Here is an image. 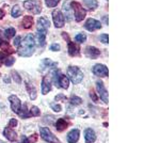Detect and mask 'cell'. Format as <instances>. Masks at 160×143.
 <instances>
[{"instance_id": "cell-1", "label": "cell", "mask_w": 160, "mask_h": 143, "mask_svg": "<svg viewBox=\"0 0 160 143\" xmlns=\"http://www.w3.org/2000/svg\"><path fill=\"white\" fill-rule=\"evenodd\" d=\"M35 50V38L33 34L26 35L18 46V54L22 57H30Z\"/></svg>"}, {"instance_id": "cell-2", "label": "cell", "mask_w": 160, "mask_h": 143, "mask_svg": "<svg viewBox=\"0 0 160 143\" xmlns=\"http://www.w3.org/2000/svg\"><path fill=\"white\" fill-rule=\"evenodd\" d=\"M68 79L73 82L74 84H78L83 79V73L78 66H68Z\"/></svg>"}, {"instance_id": "cell-3", "label": "cell", "mask_w": 160, "mask_h": 143, "mask_svg": "<svg viewBox=\"0 0 160 143\" xmlns=\"http://www.w3.org/2000/svg\"><path fill=\"white\" fill-rule=\"evenodd\" d=\"M53 81H55V84L57 87L62 88L64 90H68L69 87V79L65 75L61 74L59 71L53 72Z\"/></svg>"}, {"instance_id": "cell-4", "label": "cell", "mask_w": 160, "mask_h": 143, "mask_svg": "<svg viewBox=\"0 0 160 143\" xmlns=\"http://www.w3.org/2000/svg\"><path fill=\"white\" fill-rule=\"evenodd\" d=\"M71 7H72V10L74 11V16H75V19L76 22H82V20L86 18V15H87V11L82 8V6L80 3L76 1H73L71 2Z\"/></svg>"}, {"instance_id": "cell-5", "label": "cell", "mask_w": 160, "mask_h": 143, "mask_svg": "<svg viewBox=\"0 0 160 143\" xmlns=\"http://www.w3.org/2000/svg\"><path fill=\"white\" fill-rule=\"evenodd\" d=\"M40 134H41V138H42L44 141H46L48 143H58L59 142V140L57 139V137L49 130V128H47V127H41Z\"/></svg>"}, {"instance_id": "cell-6", "label": "cell", "mask_w": 160, "mask_h": 143, "mask_svg": "<svg viewBox=\"0 0 160 143\" xmlns=\"http://www.w3.org/2000/svg\"><path fill=\"white\" fill-rule=\"evenodd\" d=\"M24 7L26 10L30 11L33 14H40L41 11H42V7L37 0H27V1L24 2Z\"/></svg>"}, {"instance_id": "cell-7", "label": "cell", "mask_w": 160, "mask_h": 143, "mask_svg": "<svg viewBox=\"0 0 160 143\" xmlns=\"http://www.w3.org/2000/svg\"><path fill=\"white\" fill-rule=\"evenodd\" d=\"M52 19L56 28H62L65 25V18H64L63 13L60 10H56L52 12Z\"/></svg>"}, {"instance_id": "cell-8", "label": "cell", "mask_w": 160, "mask_h": 143, "mask_svg": "<svg viewBox=\"0 0 160 143\" xmlns=\"http://www.w3.org/2000/svg\"><path fill=\"white\" fill-rule=\"evenodd\" d=\"M92 72L94 75L98 77H107L109 75V71H108V67L102 65V64H96V65L93 66Z\"/></svg>"}, {"instance_id": "cell-9", "label": "cell", "mask_w": 160, "mask_h": 143, "mask_svg": "<svg viewBox=\"0 0 160 143\" xmlns=\"http://www.w3.org/2000/svg\"><path fill=\"white\" fill-rule=\"evenodd\" d=\"M84 27H86V29L88 31L93 32V31H95V30H99L100 28H102V24H100V22H98V20H96V19L88 18L86 24H84Z\"/></svg>"}, {"instance_id": "cell-10", "label": "cell", "mask_w": 160, "mask_h": 143, "mask_svg": "<svg viewBox=\"0 0 160 143\" xmlns=\"http://www.w3.org/2000/svg\"><path fill=\"white\" fill-rule=\"evenodd\" d=\"M96 90H97V92L99 93L100 97H102V100L105 101L106 104H108V101H109V100H108V97H109V96H108V91L106 90L102 80H98V81L96 82Z\"/></svg>"}, {"instance_id": "cell-11", "label": "cell", "mask_w": 160, "mask_h": 143, "mask_svg": "<svg viewBox=\"0 0 160 143\" xmlns=\"http://www.w3.org/2000/svg\"><path fill=\"white\" fill-rule=\"evenodd\" d=\"M9 101H10V104H11V108H12L13 112L18 114L20 111V108H22V101H20L19 98L17 97L16 95H11L9 97Z\"/></svg>"}, {"instance_id": "cell-12", "label": "cell", "mask_w": 160, "mask_h": 143, "mask_svg": "<svg viewBox=\"0 0 160 143\" xmlns=\"http://www.w3.org/2000/svg\"><path fill=\"white\" fill-rule=\"evenodd\" d=\"M84 54L90 59H97L100 56L99 49H97L96 47H93V46H88L86 50H84Z\"/></svg>"}, {"instance_id": "cell-13", "label": "cell", "mask_w": 160, "mask_h": 143, "mask_svg": "<svg viewBox=\"0 0 160 143\" xmlns=\"http://www.w3.org/2000/svg\"><path fill=\"white\" fill-rule=\"evenodd\" d=\"M3 135H4V137L11 142H15L17 140V134L13 130L12 127H6L3 130Z\"/></svg>"}, {"instance_id": "cell-14", "label": "cell", "mask_w": 160, "mask_h": 143, "mask_svg": "<svg viewBox=\"0 0 160 143\" xmlns=\"http://www.w3.org/2000/svg\"><path fill=\"white\" fill-rule=\"evenodd\" d=\"M51 80L48 77H44L42 80V94L46 95L51 91Z\"/></svg>"}, {"instance_id": "cell-15", "label": "cell", "mask_w": 160, "mask_h": 143, "mask_svg": "<svg viewBox=\"0 0 160 143\" xmlns=\"http://www.w3.org/2000/svg\"><path fill=\"white\" fill-rule=\"evenodd\" d=\"M84 138H86V143H94L96 141V134L92 128H87L84 131Z\"/></svg>"}, {"instance_id": "cell-16", "label": "cell", "mask_w": 160, "mask_h": 143, "mask_svg": "<svg viewBox=\"0 0 160 143\" xmlns=\"http://www.w3.org/2000/svg\"><path fill=\"white\" fill-rule=\"evenodd\" d=\"M80 138V131L78 129H73L68 134V143H76Z\"/></svg>"}, {"instance_id": "cell-17", "label": "cell", "mask_w": 160, "mask_h": 143, "mask_svg": "<svg viewBox=\"0 0 160 143\" xmlns=\"http://www.w3.org/2000/svg\"><path fill=\"white\" fill-rule=\"evenodd\" d=\"M80 54V46L76 43L68 42V54L71 57H76Z\"/></svg>"}, {"instance_id": "cell-18", "label": "cell", "mask_w": 160, "mask_h": 143, "mask_svg": "<svg viewBox=\"0 0 160 143\" xmlns=\"http://www.w3.org/2000/svg\"><path fill=\"white\" fill-rule=\"evenodd\" d=\"M63 11L65 12L66 19L71 22L73 18V14H72V7H71V0H66L65 3L63 4Z\"/></svg>"}, {"instance_id": "cell-19", "label": "cell", "mask_w": 160, "mask_h": 143, "mask_svg": "<svg viewBox=\"0 0 160 143\" xmlns=\"http://www.w3.org/2000/svg\"><path fill=\"white\" fill-rule=\"evenodd\" d=\"M46 32L47 30H42V29H38V33H37V40L38 44H40L41 47H43L45 45V42H46Z\"/></svg>"}, {"instance_id": "cell-20", "label": "cell", "mask_w": 160, "mask_h": 143, "mask_svg": "<svg viewBox=\"0 0 160 143\" xmlns=\"http://www.w3.org/2000/svg\"><path fill=\"white\" fill-rule=\"evenodd\" d=\"M26 87H27V91L28 93H29L30 95V98L32 100H34L35 98L38 97V92H37V89H35V87L33 85L31 82L27 81V84H26Z\"/></svg>"}, {"instance_id": "cell-21", "label": "cell", "mask_w": 160, "mask_h": 143, "mask_svg": "<svg viewBox=\"0 0 160 143\" xmlns=\"http://www.w3.org/2000/svg\"><path fill=\"white\" fill-rule=\"evenodd\" d=\"M49 27H50V23L46 17H41L40 19L38 20V29L47 30Z\"/></svg>"}, {"instance_id": "cell-22", "label": "cell", "mask_w": 160, "mask_h": 143, "mask_svg": "<svg viewBox=\"0 0 160 143\" xmlns=\"http://www.w3.org/2000/svg\"><path fill=\"white\" fill-rule=\"evenodd\" d=\"M68 124L69 123H68V121H65L64 119H59L58 121H57V123H56L57 130H59V131L65 130V129L68 127Z\"/></svg>"}, {"instance_id": "cell-23", "label": "cell", "mask_w": 160, "mask_h": 143, "mask_svg": "<svg viewBox=\"0 0 160 143\" xmlns=\"http://www.w3.org/2000/svg\"><path fill=\"white\" fill-rule=\"evenodd\" d=\"M83 3L87 9L90 10V11H93V10L98 8V2H97V0H83Z\"/></svg>"}, {"instance_id": "cell-24", "label": "cell", "mask_w": 160, "mask_h": 143, "mask_svg": "<svg viewBox=\"0 0 160 143\" xmlns=\"http://www.w3.org/2000/svg\"><path fill=\"white\" fill-rule=\"evenodd\" d=\"M0 48L2 49L3 53H6L8 54H12L13 53H14V50L11 48L10 44L8 42H6V41H0Z\"/></svg>"}, {"instance_id": "cell-25", "label": "cell", "mask_w": 160, "mask_h": 143, "mask_svg": "<svg viewBox=\"0 0 160 143\" xmlns=\"http://www.w3.org/2000/svg\"><path fill=\"white\" fill-rule=\"evenodd\" d=\"M18 115H20V118H22V119L30 118V111H28V105H27V103H26L24 106H22V108H20V111H19V113H18Z\"/></svg>"}, {"instance_id": "cell-26", "label": "cell", "mask_w": 160, "mask_h": 143, "mask_svg": "<svg viewBox=\"0 0 160 143\" xmlns=\"http://www.w3.org/2000/svg\"><path fill=\"white\" fill-rule=\"evenodd\" d=\"M33 25V18L32 16H25L22 19V27L25 29H30Z\"/></svg>"}, {"instance_id": "cell-27", "label": "cell", "mask_w": 160, "mask_h": 143, "mask_svg": "<svg viewBox=\"0 0 160 143\" xmlns=\"http://www.w3.org/2000/svg\"><path fill=\"white\" fill-rule=\"evenodd\" d=\"M42 65L43 67H45V69H55L57 66V63L50 59H45L42 61Z\"/></svg>"}, {"instance_id": "cell-28", "label": "cell", "mask_w": 160, "mask_h": 143, "mask_svg": "<svg viewBox=\"0 0 160 143\" xmlns=\"http://www.w3.org/2000/svg\"><path fill=\"white\" fill-rule=\"evenodd\" d=\"M11 14H12V16L14 17V18H17V17H19L20 15L22 14V9H20V7L18 6V4H15V6L12 8Z\"/></svg>"}, {"instance_id": "cell-29", "label": "cell", "mask_w": 160, "mask_h": 143, "mask_svg": "<svg viewBox=\"0 0 160 143\" xmlns=\"http://www.w3.org/2000/svg\"><path fill=\"white\" fill-rule=\"evenodd\" d=\"M75 41L78 42L79 44L84 43L87 41V35L84 33H78V34H76V36H75Z\"/></svg>"}, {"instance_id": "cell-30", "label": "cell", "mask_w": 160, "mask_h": 143, "mask_svg": "<svg viewBox=\"0 0 160 143\" xmlns=\"http://www.w3.org/2000/svg\"><path fill=\"white\" fill-rule=\"evenodd\" d=\"M15 33H16V31H15L14 28H12V27L4 30V35H6V38H13V36L15 35Z\"/></svg>"}, {"instance_id": "cell-31", "label": "cell", "mask_w": 160, "mask_h": 143, "mask_svg": "<svg viewBox=\"0 0 160 143\" xmlns=\"http://www.w3.org/2000/svg\"><path fill=\"white\" fill-rule=\"evenodd\" d=\"M41 115V110L37 106H32L30 109V116H40Z\"/></svg>"}, {"instance_id": "cell-32", "label": "cell", "mask_w": 160, "mask_h": 143, "mask_svg": "<svg viewBox=\"0 0 160 143\" xmlns=\"http://www.w3.org/2000/svg\"><path fill=\"white\" fill-rule=\"evenodd\" d=\"M71 104L72 105H74V106H77V105H80V104L82 103V100L80 97H78V96H76V95H74V96H72L71 97Z\"/></svg>"}, {"instance_id": "cell-33", "label": "cell", "mask_w": 160, "mask_h": 143, "mask_svg": "<svg viewBox=\"0 0 160 143\" xmlns=\"http://www.w3.org/2000/svg\"><path fill=\"white\" fill-rule=\"evenodd\" d=\"M3 62H4V64H6L7 66H12L13 64H14V62H15V59H14V57L9 56V57H7V58H4Z\"/></svg>"}, {"instance_id": "cell-34", "label": "cell", "mask_w": 160, "mask_h": 143, "mask_svg": "<svg viewBox=\"0 0 160 143\" xmlns=\"http://www.w3.org/2000/svg\"><path fill=\"white\" fill-rule=\"evenodd\" d=\"M60 0H45V3L48 8H56Z\"/></svg>"}, {"instance_id": "cell-35", "label": "cell", "mask_w": 160, "mask_h": 143, "mask_svg": "<svg viewBox=\"0 0 160 143\" xmlns=\"http://www.w3.org/2000/svg\"><path fill=\"white\" fill-rule=\"evenodd\" d=\"M99 40H100V42L102 43H104V44H108L109 43V35L106 33V34H102L99 36Z\"/></svg>"}, {"instance_id": "cell-36", "label": "cell", "mask_w": 160, "mask_h": 143, "mask_svg": "<svg viewBox=\"0 0 160 143\" xmlns=\"http://www.w3.org/2000/svg\"><path fill=\"white\" fill-rule=\"evenodd\" d=\"M51 109H52L53 111H56V112H60L62 110V107L59 104H51Z\"/></svg>"}, {"instance_id": "cell-37", "label": "cell", "mask_w": 160, "mask_h": 143, "mask_svg": "<svg viewBox=\"0 0 160 143\" xmlns=\"http://www.w3.org/2000/svg\"><path fill=\"white\" fill-rule=\"evenodd\" d=\"M60 49H61L60 45H59V44H57V43L52 44V45L50 46V50H52V51H59Z\"/></svg>"}, {"instance_id": "cell-38", "label": "cell", "mask_w": 160, "mask_h": 143, "mask_svg": "<svg viewBox=\"0 0 160 143\" xmlns=\"http://www.w3.org/2000/svg\"><path fill=\"white\" fill-rule=\"evenodd\" d=\"M12 76H13V78H14V80H15V81H16V82H18V84H19L20 81H22V80H20V76H19V75L17 74V73L15 72V71L12 73Z\"/></svg>"}, {"instance_id": "cell-39", "label": "cell", "mask_w": 160, "mask_h": 143, "mask_svg": "<svg viewBox=\"0 0 160 143\" xmlns=\"http://www.w3.org/2000/svg\"><path fill=\"white\" fill-rule=\"evenodd\" d=\"M90 95H91V98H92V100L94 101V103H97V100H98V98H97L96 94H95L94 90H91V91H90Z\"/></svg>"}, {"instance_id": "cell-40", "label": "cell", "mask_w": 160, "mask_h": 143, "mask_svg": "<svg viewBox=\"0 0 160 143\" xmlns=\"http://www.w3.org/2000/svg\"><path fill=\"white\" fill-rule=\"evenodd\" d=\"M17 120H15V119H11L10 120V122H9V125H10V127H16L17 126Z\"/></svg>"}, {"instance_id": "cell-41", "label": "cell", "mask_w": 160, "mask_h": 143, "mask_svg": "<svg viewBox=\"0 0 160 143\" xmlns=\"http://www.w3.org/2000/svg\"><path fill=\"white\" fill-rule=\"evenodd\" d=\"M20 42H22V36H19V35L16 36V38H15V40H14V45L16 46V47H18Z\"/></svg>"}, {"instance_id": "cell-42", "label": "cell", "mask_w": 160, "mask_h": 143, "mask_svg": "<svg viewBox=\"0 0 160 143\" xmlns=\"http://www.w3.org/2000/svg\"><path fill=\"white\" fill-rule=\"evenodd\" d=\"M29 139V142L31 143V142H35L38 140V135L37 134H33V135H31V136L28 138Z\"/></svg>"}, {"instance_id": "cell-43", "label": "cell", "mask_w": 160, "mask_h": 143, "mask_svg": "<svg viewBox=\"0 0 160 143\" xmlns=\"http://www.w3.org/2000/svg\"><path fill=\"white\" fill-rule=\"evenodd\" d=\"M55 100H65V96L62 95V94H59V95H57V96H56Z\"/></svg>"}, {"instance_id": "cell-44", "label": "cell", "mask_w": 160, "mask_h": 143, "mask_svg": "<svg viewBox=\"0 0 160 143\" xmlns=\"http://www.w3.org/2000/svg\"><path fill=\"white\" fill-rule=\"evenodd\" d=\"M62 36H64V40L66 41V42H69V38H68V34L66 32H62Z\"/></svg>"}, {"instance_id": "cell-45", "label": "cell", "mask_w": 160, "mask_h": 143, "mask_svg": "<svg viewBox=\"0 0 160 143\" xmlns=\"http://www.w3.org/2000/svg\"><path fill=\"white\" fill-rule=\"evenodd\" d=\"M4 14H6V13H4V11L2 9H0V19H2V18L4 17Z\"/></svg>"}, {"instance_id": "cell-46", "label": "cell", "mask_w": 160, "mask_h": 143, "mask_svg": "<svg viewBox=\"0 0 160 143\" xmlns=\"http://www.w3.org/2000/svg\"><path fill=\"white\" fill-rule=\"evenodd\" d=\"M102 19H104V22L106 20V24L108 25V16H106V17H102Z\"/></svg>"}]
</instances>
